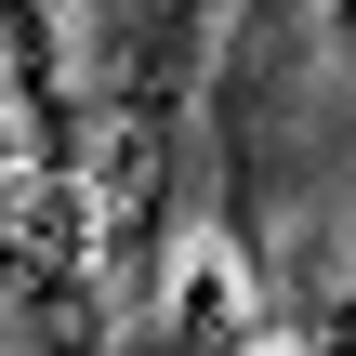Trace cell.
<instances>
[{
    "label": "cell",
    "mask_w": 356,
    "mask_h": 356,
    "mask_svg": "<svg viewBox=\"0 0 356 356\" xmlns=\"http://www.w3.org/2000/svg\"><path fill=\"white\" fill-rule=\"evenodd\" d=\"M330 13H343V26H356V0H330Z\"/></svg>",
    "instance_id": "obj_2"
},
{
    "label": "cell",
    "mask_w": 356,
    "mask_h": 356,
    "mask_svg": "<svg viewBox=\"0 0 356 356\" xmlns=\"http://www.w3.org/2000/svg\"><path fill=\"white\" fill-rule=\"evenodd\" d=\"M304 356H356V304H330V317L304 330Z\"/></svg>",
    "instance_id": "obj_1"
}]
</instances>
